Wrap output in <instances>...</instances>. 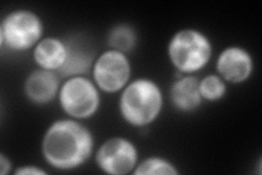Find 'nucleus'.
Segmentation results:
<instances>
[{"label":"nucleus","instance_id":"1","mask_svg":"<svg viewBox=\"0 0 262 175\" xmlns=\"http://www.w3.org/2000/svg\"><path fill=\"white\" fill-rule=\"evenodd\" d=\"M40 152L51 168L68 172L84 165L95 152V138L86 125L70 118L54 121L40 141Z\"/></svg>","mask_w":262,"mask_h":175},{"label":"nucleus","instance_id":"2","mask_svg":"<svg viewBox=\"0 0 262 175\" xmlns=\"http://www.w3.org/2000/svg\"><path fill=\"white\" fill-rule=\"evenodd\" d=\"M164 92L159 83L147 77L131 80L118 99L120 118L129 126L144 128L157 121L163 111Z\"/></svg>","mask_w":262,"mask_h":175},{"label":"nucleus","instance_id":"3","mask_svg":"<svg viewBox=\"0 0 262 175\" xmlns=\"http://www.w3.org/2000/svg\"><path fill=\"white\" fill-rule=\"evenodd\" d=\"M166 54L176 72L196 74L209 65L213 55L210 36L195 28H184L170 36Z\"/></svg>","mask_w":262,"mask_h":175},{"label":"nucleus","instance_id":"4","mask_svg":"<svg viewBox=\"0 0 262 175\" xmlns=\"http://www.w3.org/2000/svg\"><path fill=\"white\" fill-rule=\"evenodd\" d=\"M44 33L42 16L31 9L19 8L7 13L0 23V47L13 53L33 51Z\"/></svg>","mask_w":262,"mask_h":175},{"label":"nucleus","instance_id":"5","mask_svg":"<svg viewBox=\"0 0 262 175\" xmlns=\"http://www.w3.org/2000/svg\"><path fill=\"white\" fill-rule=\"evenodd\" d=\"M101 93L95 82L88 76L70 77L62 80L57 100L67 118L83 122L100 111Z\"/></svg>","mask_w":262,"mask_h":175},{"label":"nucleus","instance_id":"6","mask_svg":"<svg viewBox=\"0 0 262 175\" xmlns=\"http://www.w3.org/2000/svg\"><path fill=\"white\" fill-rule=\"evenodd\" d=\"M91 74L101 92L116 94L131 81L133 65L127 54L107 48L96 56Z\"/></svg>","mask_w":262,"mask_h":175},{"label":"nucleus","instance_id":"7","mask_svg":"<svg viewBox=\"0 0 262 175\" xmlns=\"http://www.w3.org/2000/svg\"><path fill=\"white\" fill-rule=\"evenodd\" d=\"M93 157L98 170L108 175L133 174L140 161L138 147L124 136L106 139L95 149Z\"/></svg>","mask_w":262,"mask_h":175},{"label":"nucleus","instance_id":"8","mask_svg":"<svg viewBox=\"0 0 262 175\" xmlns=\"http://www.w3.org/2000/svg\"><path fill=\"white\" fill-rule=\"evenodd\" d=\"M255 71V58L247 48L229 45L220 52L215 62V72L227 85H243Z\"/></svg>","mask_w":262,"mask_h":175},{"label":"nucleus","instance_id":"9","mask_svg":"<svg viewBox=\"0 0 262 175\" xmlns=\"http://www.w3.org/2000/svg\"><path fill=\"white\" fill-rule=\"evenodd\" d=\"M62 78L58 72L36 68L23 82V93L34 105H47L58 98Z\"/></svg>","mask_w":262,"mask_h":175},{"label":"nucleus","instance_id":"10","mask_svg":"<svg viewBox=\"0 0 262 175\" xmlns=\"http://www.w3.org/2000/svg\"><path fill=\"white\" fill-rule=\"evenodd\" d=\"M169 102L179 113L189 114L198 111L203 104L199 91V78L195 74L176 72L175 80L168 90Z\"/></svg>","mask_w":262,"mask_h":175},{"label":"nucleus","instance_id":"11","mask_svg":"<svg viewBox=\"0 0 262 175\" xmlns=\"http://www.w3.org/2000/svg\"><path fill=\"white\" fill-rule=\"evenodd\" d=\"M68 54L61 69L58 71L62 79L78 76H88L91 73L96 53L94 49L78 37L66 38Z\"/></svg>","mask_w":262,"mask_h":175},{"label":"nucleus","instance_id":"12","mask_svg":"<svg viewBox=\"0 0 262 175\" xmlns=\"http://www.w3.org/2000/svg\"><path fill=\"white\" fill-rule=\"evenodd\" d=\"M67 54V41L58 36H44L32 52L37 68L56 72L61 69Z\"/></svg>","mask_w":262,"mask_h":175},{"label":"nucleus","instance_id":"13","mask_svg":"<svg viewBox=\"0 0 262 175\" xmlns=\"http://www.w3.org/2000/svg\"><path fill=\"white\" fill-rule=\"evenodd\" d=\"M139 36L134 26L129 23H117L108 30L106 35L107 48L129 55L138 46Z\"/></svg>","mask_w":262,"mask_h":175},{"label":"nucleus","instance_id":"14","mask_svg":"<svg viewBox=\"0 0 262 175\" xmlns=\"http://www.w3.org/2000/svg\"><path fill=\"white\" fill-rule=\"evenodd\" d=\"M177 165L165 157L151 155L138 162L134 175H179Z\"/></svg>","mask_w":262,"mask_h":175},{"label":"nucleus","instance_id":"15","mask_svg":"<svg viewBox=\"0 0 262 175\" xmlns=\"http://www.w3.org/2000/svg\"><path fill=\"white\" fill-rule=\"evenodd\" d=\"M228 90V85L216 72L209 73L199 79V91L203 102L214 103L223 100Z\"/></svg>","mask_w":262,"mask_h":175},{"label":"nucleus","instance_id":"16","mask_svg":"<svg viewBox=\"0 0 262 175\" xmlns=\"http://www.w3.org/2000/svg\"><path fill=\"white\" fill-rule=\"evenodd\" d=\"M14 175H45L47 172L40 168V166L34 164H26L20 165L13 172Z\"/></svg>","mask_w":262,"mask_h":175},{"label":"nucleus","instance_id":"17","mask_svg":"<svg viewBox=\"0 0 262 175\" xmlns=\"http://www.w3.org/2000/svg\"><path fill=\"white\" fill-rule=\"evenodd\" d=\"M12 161L9 157L4 152L0 153V174L7 175L8 173L12 172Z\"/></svg>","mask_w":262,"mask_h":175}]
</instances>
